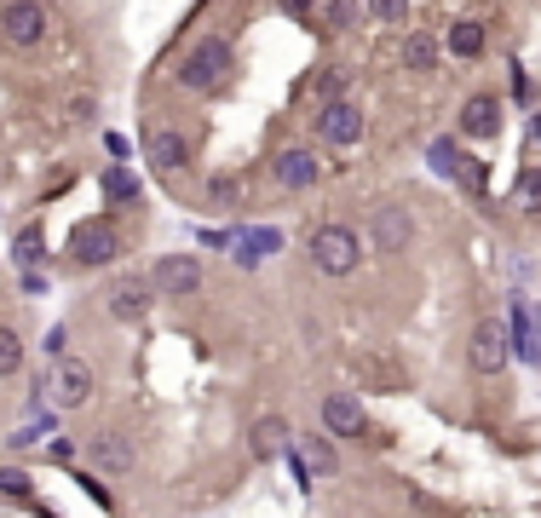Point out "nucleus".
I'll list each match as a JSON object with an SVG mask.
<instances>
[{
	"label": "nucleus",
	"mask_w": 541,
	"mask_h": 518,
	"mask_svg": "<svg viewBox=\"0 0 541 518\" xmlns=\"http://www.w3.org/2000/svg\"><path fill=\"white\" fill-rule=\"evenodd\" d=\"M225 70H231V47H225L219 35H208V41H196V47L185 52L179 87H185V93H213V87L225 81Z\"/></svg>",
	"instance_id": "1"
},
{
	"label": "nucleus",
	"mask_w": 541,
	"mask_h": 518,
	"mask_svg": "<svg viewBox=\"0 0 541 518\" xmlns=\"http://www.w3.org/2000/svg\"><path fill=\"white\" fill-rule=\"evenodd\" d=\"M306 248H311V259H317V271H329V277H352L357 259H363V242H357L346 225H317Z\"/></svg>",
	"instance_id": "2"
},
{
	"label": "nucleus",
	"mask_w": 541,
	"mask_h": 518,
	"mask_svg": "<svg viewBox=\"0 0 541 518\" xmlns=\"http://www.w3.org/2000/svg\"><path fill=\"white\" fill-rule=\"evenodd\" d=\"M467 357H472L478 375H501L507 357H513V329H507L501 317H484V323L472 329V340H467Z\"/></svg>",
	"instance_id": "3"
},
{
	"label": "nucleus",
	"mask_w": 541,
	"mask_h": 518,
	"mask_svg": "<svg viewBox=\"0 0 541 518\" xmlns=\"http://www.w3.org/2000/svg\"><path fill=\"white\" fill-rule=\"evenodd\" d=\"M98 392V380H93V369L81 363V357H58L47 369V398L58 403V409H81V403Z\"/></svg>",
	"instance_id": "4"
},
{
	"label": "nucleus",
	"mask_w": 541,
	"mask_h": 518,
	"mask_svg": "<svg viewBox=\"0 0 541 518\" xmlns=\"http://www.w3.org/2000/svg\"><path fill=\"white\" fill-rule=\"evenodd\" d=\"M70 259H75V265H110V259H121V231L110 225V219H87V225H75Z\"/></svg>",
	"instance_id": "5"
},
{
	"label": "nucleus",
	"mask_w": 541,
	"mask_h": 518,
	"mask_svg": "<svg viewBox=\"0 0 541 518\" xmlns=\"http://www.w3.org/2000/svg\"><path fill=\"white\" fill-rule=\"evenodd\" d=\"M144 156H150L156 173L179 179V173L190 167V139L185 133H173V127H150V133H144Z\"/></svg>",
	"instance_id": "6"
},
{
	"label": "nucleus",
	"mask_w": 541,
	"mask_h": 518,
	"mask_svg": "<svg viewBox=\"0 0 541 518\" xmlns=\"http://www.w3.org/2000/svg\"><path fill=\"white\" fill-rule=\"evenodd\" d=\"M0 35H6L12 47H35V41L47 35V6H35V0L0 6Z\"/></svg>",
	"instance_id": "7"
},
{
	"label": "nucleus",
	"mask_w": 541,
	"mask_h": 518,
	"mask_svg": "<svg viewBox=\"0 0 541 518\" xmlns=\"http://www.w3.org/2000/svg\"><path fill=\"white\" fill-rule=\"evenodd\" d=\"M317 133L334 144V150H352L363 139V110H357L352 98H340V104H323L317 110Z\"/></svg>",
	"instance_id": "8"
},
{
	"label": "nucleus",
	"mask_w": 541,
	"mask_h": 518,
	"mask_svg": "<svg viewBox=\"0 0 541 518\" xmlns=\"http://www.w3.org/2000/svg\"><path fill=\"white\" fill-rule=\"evenodd\" d=\"M150 300H156L150 277H121V283H110V294H104V306H110L116 323H139L144 311H150Z\"/></svg>",
	"instance_id": "9"
},
{
	"label": "nucleus",
	"mask_w": 541,
	"mask_h": 518,
	"mask_svg": "<svg viewBox=\"0 0 541 518\" xmlns=\"http://www.w3.org/2000/svg\"><path fill=\"white\" fill-rule=\"evenodd\" d=\"M513 352L541 369V306L536 300H518L513 306Z\"/></svg>",
	"instance_id": "10"
},
{
	"label": "nucleus",
	"mask_w": 541,
	"mask_h": 518,
	"mask_svg": "<svg viewBox=\"0 0 541 518\" xmlns=\"http://www.w3.org/2000/svg\"><path fill=\"white\" fill-rule=\"evenodd\" d=\"M196 283H202V265L185 259V254L156 259V271H150V288H156V294H190Z\"/></svg>",
	"instance_id": "11"
},
{
	"label": "nucleus",
	"mask_w": 541,
	"mask_h": 518,
	"mask_svg": "<svg viewBox=\"0 0 541 518\" xmlns=\"http://www.w3.org/2000/svg\"><path fill=\"white\" fill-rule=\"evenodd\" d=\"M461 133H467V139H495V133H501V98H490V93L467 98V104H461Z\"/></svg>",
	"instance_id": "12"
},
{
	"label": "nucleus",
	"mask_w": 541,
	"mask_h": 518,
	"mask_svg": "<svg viewBox=\"0 0 541 518\" xmlns=\"http://www.w3.org/2000/svg\"><path fill=\"white\" fill-rule=\"evenodd\" d=\"M271 173H277V185H283V190H311L323 167H317V156H311V150H283Z\"/></svg>",
	"instance_id": "13"
},
{
	"label": "nucleus",
	"mask_w": 541,
	"mask_h": 518,
	"mask_svg": "<svg viewBox=\"0 0 541 518\" xmlns=\"http://www.w3.org/2000/svg\"><path fill=\"white\" fill-rule=\"evenodd\" d=\"M288 438H294V432H288L283 415H259V421L248 426V444H254L259 461H271V455H288Z\"/></svg>",
	"instance_id": "14"
},
{
	"label": "nucleus",
	"mask_w": 541,
	"mask_h": 518,
	"mask_svg": "<svg viewBox=\"0 0 541 518\" xmlns=\"http://www.w3.org/2000/svg\"><path fill=\"white\" fill-rule=\"evenodd\" d=\"M409 231H415V225H409V213H403V208H380L375 213V248H380V254L409 248Z\"/></svg>",
	"instance_id": "15"
},
{
	"label": "nucleus",
	"mask_w": 541,
	"mask_h": 518,
	"mask_svg": "<svg viewBox=\"0 0 541 518\" xmlns=\"http://www.w3.org/2000/svg\"><path fill=\"white\" fill-rule=\"evenodd\" d=\"M323 421H329V432H340V438H363V403L357 398H323Z\"/></svg>",
	"instance_id": "16"
},
{
	"label": "nucleus",
	"mask_w": 541,
	"mask_h": 518,
	"mask_svg": "<svg viewBox=\"0 0 541 518\" xmlns=\"http://www.w3.org/2000/svg\"><path fill=\"white\" fill-rule=\"evenodd\" d=\"M87 455H93L104 472H127V467H133V444H127L121 432H98L93 444H87Z\"/></svg>",
	"instance_id": "17"
},
{
	"label": "nucleus",
	"mask_w": 541,
	"mask_h": 518,
	"mask_svg": "<svg viewBox=\"0 0 541 518\" xmlns=\"http://www.w3.org/2000/svg\"><path fill=\"white\" fill-rule=\"evenodd\" d=\"M444 47H449V58H478V52H484V24H478V18H455L444 35Z\"/></svg>",
	"instance_id": "18"
},
{
	"label": "nucleus",
	"mask_w": 541,
	"mask_h": 518,
	"mask_svg": "<svg viewBox=\"0 0 541 518\" xmlns=\"http://www.w3.org/2000/svg\"><path fill=\"white\" fill-rule=\"evenodd\" d=\"M12 259L24 265V277L41 265V259H47V236H41V225H24V231L12 236Z\"/></svg>",
	"instance_id": "19"
},
{
	"label": "nucleus",
	"mask_w": 541,
	"mask_h": 518,
	"mask_svg": "<svg viewBox=\"0 0 541 518\" xmlns=\"http://www.w3.org/2000/svg\"><path fill=\"white\" fill-rule=\"evenodd\" d=\"M300 467L317 472V478H329V472H340V455H334V444H323V438H300Z\"/></svg>",
	"instance_id": "20"
},
{
	"label": "nucleus",
	"mask_w": 541,
	"mask_h": 518,
	"mask_svg": "<svg viewBox=\"0 0 541 518\" xmlns=\"http://www.w3.org/2000/svg\"><path fill=\"white\" fill-rule=\"evenodd\" d=\"M403 64H409L415 75L432 70V64H438V47H432V35H409V41H403Z\"/></svg>",
	"instance_id": "21"
},
{
	"label": "nucleus",
	"mask_w": 541,
	"mask_h": 518,
	"mask_svg": "<svg viewBox=\"0 0 541 518\" xmlns=\"http://www.w3.org/2000/svg\"><path fill=\"white\" fill-rule=\"evenodd\" d=\"M277 248H283V236H277V231H254L242 248H236V265H259V259L277 254Z\"/></svg>",
	"instance_id": "22"
},
{
	"label": "nucleus",
	"mask_w": 541,
	"mask_h": 518,
	"mask_svg": "<svg viewBox=\"0 0 541 518\" xmlns=\"http://www.w3.org/2000/svg\"><path fill=\"white\" fill-rule=\"evenodd\" d=\"M104 196H110V202H139V179H133L127 167H110V173H104Z\"/></svg>",
	"instance_id": "23"
},
{
	"label": "nucleus",
	"mask_w": 541,
	"mask_h": 518,
	"mask_svg": "<svg viewBox=\"0 0 541 518\" xmlns=\"http://www.w3.org/2000/svg\"><path fill=\"white\" fill-rule=\"evenodd\" d=\"M24 369V340L0 323V375H18Z\"/></svg>",
	"instance_id": "24"
},
{
	"label": "nucleus",
	"mask_w": 541,
	"mask_h": 518,
	"mask_svg": "<svg viewBox=\"0 0 541 518\" xmlns=\"http://www.w3.org/2000/svg\"><path fill=\"white\" fill-rule=\"evenodd\" d=\"M311 18L329 24V29H340V24H352V18H357V6H334V0H323V6H311Z\"/></svg>",
	"instance_id": "25"
},
{
	"label": "nucleus",
	"mask_w": 541,
	"mask_h": 518,
	"mask_svg": "<svg viewBox=\"0 0 541 518\" xmlns=\"http://www.w3.org/2000/svg\"><path fill=\"white\" fill-rule=\"evenodd\" d=\"M340 87H346V70H323V75H317V93H323V104H340Z\"/></svg>",
	"instance_id": "26"
},
{
	"label": "nucleus",
	"mask_w": 541,
	"mask_h": 518,
	"mask_svg": "<svg viewBox=\"0 0 541 518\" xmlns=\"http://www.w3.org/2000/svg\"><path fill=\"white\" fill-rule=\"evenodd\" d=\"M449 173H461V185L467 190H484V162H467V156H455V167Z\"/></svg>",
	"instance_id": "27"
},
{
	"label": "nucleus",
	"mask_w": 541,
	"mask_h": 518,
	"mask_svg": "<svg viewBox=\"0 0 541 518\" xmlns=\"http://www.w3.org/2000/svg\"><path fill=\"white\" fill-rule=\"evenodd\" d=\"M518 196H524V208H530V213H541V167H530V173H524Z\"/></svg>",
	"instance_id": "28"
},
{
	"label": "nucleus",
	"mask_w": 541,
	"mask_h": 518,
	"mask_svg": "<svg viewBox=\"0 0 541 518\" xmlns=\"http://www.w3.org/2000/svg\"><path fill=\"white\" fill-rule=\"evenodd\" d=\"M0 495H29V478L6 467V472H0Z\"/></svg>",
	"instance_id": "29"
},
{
	"label": "nucleus",
	"mask_w": 541,
	"mask_h": 518,
	"mask_svg": "<svg viewBox=\"0 0 541 518\" xmlns=\"http://www.w3.org/2000/svg\"><path fill=\"white\" fill-rule=\"evenodd\" d=\"M375 12H380V18H409V6H403V0H380Z\"/></svg>",
	"instance_id": "30"
},
{
	"label": "nucleus",
	"mask_w": 541,
	"mask_h": 518,
	"mask_svg": "<svg viewBox=\"0 0 541 518\" xmlns=\"http://www.w3.org/2000/svg\"><path fill=\"white\" fill-rule=\"evenodd\" d=\"M536 139H541V110H536Z\"/></svg>",
	"instance_id": "31"
}]
</instances>
